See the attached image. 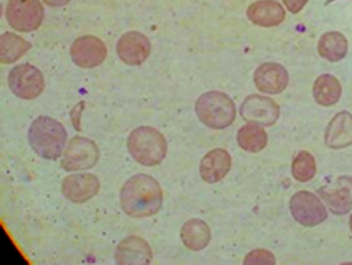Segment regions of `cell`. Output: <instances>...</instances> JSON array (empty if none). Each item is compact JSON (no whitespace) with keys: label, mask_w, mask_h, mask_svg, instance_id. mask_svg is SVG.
I'll return each mask as SVG.
<instances>
[{"label":"cell","mask_w":352,"mask_h":265,"mask_svg":"<svg viewBox=\"0 0 352 265\" xmlns=\"http://www.w3.org/2000/svg\"><path fill=\"white\" fill-rule=\"evenodd\" d=\"M349 227H350V231H351V233H352V215L350 216Z\"/></svg>","instance_id":"cell-29"},{"label":"cell","mask_w":352,"mask_h":265,"mask_svg":"<svg viewBox=\"0 0 352 265\" xmlns=\"http://www.w3.org/2000/svg\"><path fill=\"white\" fill-rule=\"evenodd\" d=\"M327 148L343 149L352 145V114L342 111L334 115L327 124L324 136Z\"/></svg>","instance_id":"cell-17"},{"label":"cell","mask_w":352,"mask_h":265,"mask_svg":"<svg viewBox=\"0 0 352 265\" xmlns=\"http://www.w3.org/2000/svg\"><path fill=\"white\" fill-rule=\"evenodd\" d=\"M8 86L17 97L32 101L43 93L45 80L41 70L30 63H22L10 70Z\"/></svg>","instance_id":"cell-7"},{"label":"cell","mask_w":352,"mask_h":265,"mask_svg":"<svg viewBox=\"0 0 352 265\" xmlns=\"http://www.w3.org/2000/svg\"><path fill=\"white\" fill-rule=\"evenodd\" d=\"M44 3H47L50 7H63L68 5L72 0H42Z\"/></svg>","instance_id":"cell-27"},{"label":"cell","mask_w":352,"mask_h":265,"mask_svg":"<svg viewBox=\"0 0 352 265\" xmlns=\"http://www.w3.org/2000/svg\"><path fill=\"white\" fill-rule=\"evenodd\" d=\"M349 43L340 32H327L318 40V54L330 62H339L348 54Z\"/></svg>","instance_id":"cell-21"},{"label":"cell","mask_w":352,"mask_h":265,"mask_svg":"<svg viewBox=\"0 0 352 265\" xmlns=\"http://www.w3.org/2000/svg\"><path fill=\"white\" fill-rule=\"evenodd\" d=\"M277 260L274 253L267 250H254L244 259V264H276Z\"/></svg>","instance_id":"cell-25"},{"label":"cell","mask_w":352,"mask_h":265,"mask_svg":"<svg viewBox=\"0 0 352 265\" xmlns=\"http://www.w3.org/2000/svg\"><path fill=\"white\" fill-rule=\"evenodd\" d=\"M246 15L254 25L276 27L286 19V10L276 0H258L250 5Z\"/></svg>","instance_id":"cell-18"},{"label":"cell","mask_w":352,"mask_h":265,"mask_svg":"<svg viewBox=\"0 0 352 265\" xmlns=\"http://www.w3.org/2000/svg\"><path fill=\"white\" fill-rule=\"evenodd\" d=\"M254 85L258 92L277 95L283 93L289 82V73L278 62H264L254 73Z\"/></svg>","instance_id":"cell-14"},{"label":"cell","mask_w":352,"mask_h":265,"mask_svg":"<svg viewBox=\"0 0 352 265\" xmlns=\"http://www.w3.org/2000/svg\"><path fill=\"white\" fill-rule=\"evenodd\" d=\"M294 178L300 183H306L316 175V161L311 152L302 150L296 156L292 164Z\"/></svg>","instance_id":"cell-24"},{"label":"cell","mask_w":352,"mask_h":265,"mask_svg":"<svg viewBox=\"0 0 352 265\" xmlns=\"http://www.w3.org/2000/svg\"><path fill=\"white\" fill-rule=\"evenodd\" d=\"M237 143L245 152H262L267 145V131L258 124H245L237 132Z\"/></svg>","instance_id":"cell-23"},{"label":"cell","mask_w":352,"mask_h":265,"mask_svg":"<svg viewBox=\"0 0 352 265\" xmlns=\"http://www.w3.org/2000/svg\"><path fill=\"white\" fill-rule=\"evenodd\" d=\"M181 240L189 250L199 252L205 250L211 240L209 224L201 219L193 218L186 221L181 228Z\"/></svg>","instance_id":"cell-19"},{"label":"cell","mask_w":352,"mask_h":265,"mask_svg":"<svg viewBox=\"0 0 352 265\" xmlns=\"http://www.w3.org/2000/svg\"><path fill=\"white\" fill-rule=\"evenodd\" d=\"M151 52V41L140 32L124 33L118 41V57L128 66H140L147 60Z\"/></svg>","instance_id":"cell-13"},{"label":"cell","mask_w":352,"mask_h":265,"mask_svg":"<svg viewBox=\"0 0 352 265\" xmlns=\"http://www.w3.org/2000/svg\"><path fill=\"white\" fill-rule=\"evenodd\" d=\"M126 148L138 164L154 168L166 157L168 145L160 130L142 126L132 130L126 140Z\"/></svg>","instance_id":"cell-3"},{"label":"cell","mask_w":352,"mask_h":265,"mask_svg":"<svg viewBox=\"0 0 352 265\" xmlns=\"http://www.w3.org/2000/svg\"><path fill=\"white\" fill-rule=\"evenodd\" d=\"M161 184L147 174H137L123 184L120 191V205L123 212L132 218L155 216L163 205Z\"/></svg>","instance_id":"cell-1"},{"label":"cell","mask_w":352,"mask_h":265,"mask_svg":"<svg viewBox=\"0 0 352 265\" xmlns=\"http://www.w3.org/2000/svg\"><path fill=\"white\" fill-rule=\"evenodd\" d=\"M334 1H338V0H327V1H325V5H330V3H334Z\"/></svg>","instance_id":"cell-28"},{"label":"cell","mask_w":352,"mask_h":265,"mask_svg":"<svg viewBox=\"0 0 352 265\" xmlns=\"http://www.w3.org/2000/svg\"><path fill=\"white\" fill-rule=\"evenodd\" d=\"M289 208L294 219L304 227H315L327 219V207L318 196L308 191L295 193L290 199Z\"/></svg>","instance_id":"cell-8"},{"label":"cell","mask_w":352,"mask_h":265,"mask_svg":"<svg viewBox=\"0 0 352 265\" xmlns=\"http://www.w3.org/2000/svg\"><path fill=\"white\" fill-rule=\"evenodd\" d=\"M114 259L120 265L151 264L153 251L142 237L132 235L120 242L114 253Z\"/></svg>","instance_id":"cell-15"},{"label":"cell","mask_w":352,"mask_h":265,"mask_svg":"<svg viewBox=\"0 0 352 265\" xmlns=\"http://www.w3.org/2000/svg\"><path fill=\"white\" fill-rule=\"evenodd\" d=\"M32 45L15 33L6 32L0 36V61L3 65L16 62L31 50Z\"/></svg>","instance_id":"cell-22"},{"label":"cell","mask_w":352,"mask_h":265,"mask_svg":"<svg viewBox=\"0 0 352 265\" xmlns=\"http://www.w3.org/2000/svg\"><path fill=\"white\" fill-rule=\"evenodd\" d=\"M239 114L248 124L258 126H274L280 117V106L272 98L263 95H250L244 100Z\"/></svg>","instance_id":"cell-9"},{"label":"cell","mask_w":352,"mask_h":265,"mask_svg":"<svg viewBox=\"0 0 352 265\" xmlns=\"http://www.w3.org/2000/svg\"><path fill=\"white\" fill-rule=\"evenodd\" d=\"M28 139L33 152L38 157L56 161L63 155L68 133L59 121L41 115L32 122Z\"/></svg>","instance_id":"cell-2"},{"label":"cell","mask_w":352,"mask_h":265,"mask_svg":"<svg viewBox=\"0 0 352 265\" xmlns=\"http://www.w3.org/2000/svg\"><path fill=\"white\" fill-rule=\"evenodd\" d=\"M100 156V148L93 140L74 137L63 152L61 168L67 172L88 171L98 164Z\"/></svg>","instance_id":"cell-5"},{"label":"cell","mask_w":352,"mask_h":265,"mask_svg":"<svg viewBox=\"0 0 352 265\" xmlns=\"http://www.w3.org/2000/svg\"><path fill=\"white\" fill-rule=\"evenodd\" d=\"M232 168V156L223 148L207 152L199 166V172L206 183L214 184L223 180Z\"/></svg>","instance_id":"cell-16"},{"label":"cell","mask_w":352,"mask_h":265,"mask_svg":"<svg viewBox=\"0 0 352 265\" xmlns=\"http://www.w3.org/2000/svg\"><path fill=\"white\" fill-rule=\"evenodd\" d=\"M101 189L98 177L91 173L70 174L61 184V192L70 203L82 205L93 199Z\"/></svg>","instance_id":"cell-12"},{"label":"cell","mask_w":352,"mask_h":265,"mask_svg":"<svg viewBox=\"0 0 352 265\" xmlns=\"http://www.w3.org/2000/svg\"><path fill=\"white\" fill-rule=\"evenodd\" d=\"M318 194L334 215L344 216L352 211V177L340 176L318 189Z\"/></svg>","instance_id":"cell-11"},{"label":"cell","mask_w":352,"mask_h":265,"mask_svg":"<svg viewBox=\"0 0 352 265\" xmlns=\"http://www.w3.org/2000/svg\"><path fill=\"white\" fill-rule=\"evenodd\" d=\"M7 23L22 33L35 31L44 19V8L40 0H10L6 7Z\"/></svg>","instance_id":"cell-6"},{"label":"cell","mask_w":352,"mask_h":265,"mask_svg":"<svg viewBox=\"0 0 352 265\" xmlns=\"http://www.w3.org/2000/svg\"><path fill=\"white\" fill-rule=\"evenodd\" d=\"M195 113L208 128L223 130L232 126L236 119L233 100L219 91L204 93L195 102Z\"/></svg>","instance_id":"cell-4"},{"label":"cell","mask_w":352,"mask_h":265,"mask_svg":"<svg viewBox=\"0 0 352 265\" xmlns=\"http://www.w3.org/2000/svg\"><path fill=\"white\" fill-rule=\"evenodd\" d=\"M70 56L76 66L91 69L102 65L107 59V45L94 35H84L74 41L70 47Z\"/></svg>","instance_id":"cell-10"},{"label":"cell","mask_w":352,"mask_h":265,"mask_svg":"<svg viewBox=\"0 0 352 265\" xmlns=\"http://www.w3.org/2000/svg\"><path fill=\"white\" fill-rule=\"evenodd\" d=\"M283 1L287 10H289L292 14L300 13L308 3V0H283Z\"/></svg>","instance_id":"cell-26"},{"label":"cell","mask_w":352,"mask_h":265,"mask_svg":"<svg viewBox=\"0 0 352 265\" xmlns=\"http://www.w3.org/2000/svg\"><path fill=\"white\" fill-rule=\"evenodd\" d=\"M342 95V86L337 77L331 73H323L318 77L313 85V97L318 105L331 108L338 104Z\"/></svg>","instance_id":"cell-20"}]
</instances>
